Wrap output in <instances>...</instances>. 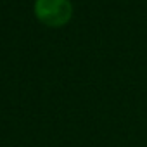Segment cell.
<instances>
[{
  "instance_id": "obj_1",
  "label": "cell",
  "mask_w": 147,
  "mask_h": 147,
  "mask_svg": "<svg viewBox=\"0 0 147 147\" xmlns=\"http://www.w3.org/2000/svg\"><path fill=\"white\" fill-rule=\"evenodd\" d=\"M33 11L36 19L50 28L67 24L73 16V5L69 0H35Z\"/></svg>"
}]
</instances>
